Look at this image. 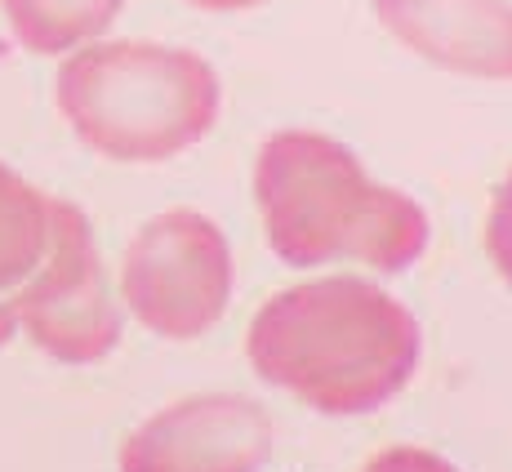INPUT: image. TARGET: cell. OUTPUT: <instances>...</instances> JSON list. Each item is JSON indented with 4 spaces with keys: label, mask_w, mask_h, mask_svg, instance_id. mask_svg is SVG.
Segmentation results:
<instances>
[{
    "label": "cell",
    "mask_w": 512,
    "mask_h": 472,
    "mask_svg": "<svg viewBox=\"0 0 512 472\" xmlns=\"http://www.w3.org/2000/svg\"><path fill=\"white\" fill-rule=\"evenodd\" d=\"M361 472H459V468L423 446H392V450H383V455H374Z\"/></svg>",
    "instance_id": "cell-11"
},
{
    "label": "cell",
    "mask_w": 512,
    "mask_h": 472,
    "mask_svg": "<svg viewBox=\"0 0 512 472\" xmlns=\"http://www.w3.org/2000/svg\"><path fill=\"white\" fill-rule=\"evenodd\" d=\"M18 330L63 366H94L121 343V308L103 277L94 228L72 201H54L45 263L14 294Z\"/></svg>",
    "instance_id": "cell-5"
},
{
    "label": "cell",
    "mask_w": 512,
    "mask_h": 472,
    "mask_svg": "<svg viewBox=\"0 0 512 472\" xmlns=\"http://www.w3.org/2000/svg\"><path fill=\"white\" fill-rule=\"evenodd\" d=\"M254 375L321 415H370L419 370L423 334L410 308L357 277L272 294L245 334Z\"/></svg>",
    "instance_id": "cell-1"
},
{
    "label": "cell",
    "mask_w": 512,
    "mask_h": 472,
    "mask_svg": "<svg viewBox=\"0 0 512 472\" xmlns=\"http://www.w3.org/2000/svg\"><path fill=\"white\" fill-rule=\"evenodd\" d=\"M49 236H54V196L0 165V303L5 308H14V294L45 263Z\"/></svg>",
    "instance_id": "cell-8"
},
{
    "label": "cell",
    "mask_w": 512,
    "mask_h": 472,
    "mask_svg": "<svg viewBox=\"0 0 512 472\" xmlns=\"http://www.w3.org/2000/svg\"><path fill=\"white\" fill-rule=\"evenodd\" d=\"M410 54L481 81H512L508 0H370Z\"/></svg>",
    "instance_id": "cell-7"
},
{
    "label": "cell",
    "mask_w": 512,
    "mask_h": 472,
    "mask_svg": "<svg viewBox=\"0 0 512 472\" xmlns=\"http://www.w3.org/2000/svg\"><path fill=\"white\" fill-rule=\"evenodd\" d=\"M263 241L290 268L361 259L401 272L428 250V214L406 192L374 183L361 161L326 134L285 130L254 165Z\"/></svg>",
    "instance_id": "cell-2"
},
{
    "label": "cell",
    "mask_w": 512,
    "mask_h": 472,
    "mask_svg": "<svg viewBox=\"0 0 512 472\" xmlns=\"http://www.w3.org/2000/svg\"><path fill=\"white\" fill-rule=\"evenodd\" d=\"M125 0H0L9 32L32 54H72L116 23Z\"/></svg>",
    "instance_id": "cell-9"
},
{
    "label": "cell",
    "mask_w": 512,
    "mask_h": 472,
    "mask_svg": "<svg viewBox=\"0 0 512 472\" xmlns=\"http://www.w3.org/2000/svg\"><path fill=\"white\" fill-rule=\"evenodd\" d=\"M196 9H210V14H241V9H254L263 0H192Z\"/></svg>",
    "instance_id": "cell-12"
},
{
    "label": "cell",
    "mask_w": 512,
    "mask_h": 472,
    "mask_svg": "<svg viewBox=\"0 0 512 472\" xmlns=\"http://www.w3.org/2000/svg\"><path fill=\"white\" fill-rule=\"evenodd\" d=\"M272 450L277 424L259 401L205 392L134 428L121 446V472H259Z\"/></svg>",
    "instance_id": "cell-6"
},
{
    "label": "cell",
    "mask_w": 512,
    "mask_h": 472,
    "mask_svg": "<svg viewBox=\"0 0 512 472\" xmlns=\"http://www.w3.org/2000/svg\"><path fill=\"white\" fill-rule=\"evenodd\" d=\"M54 103L103 161L156 165L196 147L219 121V72L156 41H90L63 58Z\"/></svg>",
    "instance_id": "cell-3"
},
{
    "label": "cell",
    "mask_w": 512,
    "mask_h": 472,
    "mask_svg": "<svg viewBox=\"0 0 512 472\" xmlns=\"http://www.w3.org/2000/svg\"><path fill=\"white\" fill-rule=\"evenodd\" d=\"M232 245L201 210H165L134 232L121 263V299L152 334L201 339L232 299Z\"/></svg>",
    "instance_id": "cell-4"
},
{
    "label": "cell",
    "mask_w": 512,
    "mask_h": 472,
    "mask_svg": "<svg viewBox=\"0 0 512 472\" xmlns=\"http://www.w3.org/2000/svg\"><path fill=\"white\" fill-rule=\"evenodd\" d=\"M486 250H490V259H495V268L504 272V281L512 285V170L504 174V183L495 188V201H490Z\"/></svg>",
    "instance_id": "cell-10"
}]
</instances>
